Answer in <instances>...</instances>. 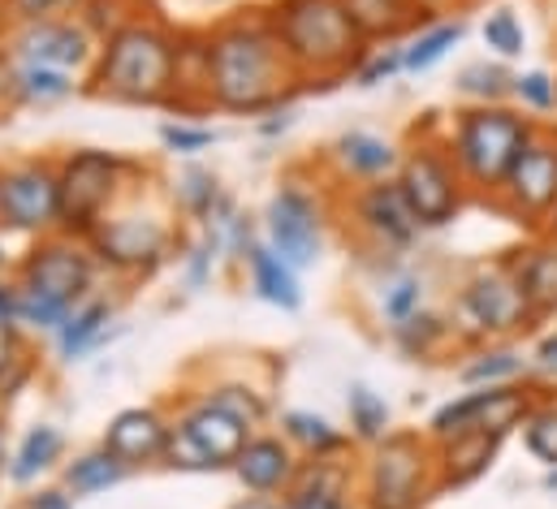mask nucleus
<instances>
[{
  "mask_svg": "<svg viewBox=\"0 0 557 509\" xmlns=\"http://www.w3.org/2000/svg\"><path fill=\"white\" fill-rule=\"evenodd\" d=\"M441 493L436 440L428 432H389L363 462V509H423Z\"/></svg>",
  "mask_w": 557,
  "mask_h": 509,
  "instance_id": "423d86ee",
  "label": "nucleus"
},
{
  "mask_svg": "<svg viewBox=\"0 0 557 509\" xmlns=\"http://www.w3.org/2000/svg\"><path fill=\"white\" fill-rule=\"evenodd\" d=\"M519 432H523V445L536 462L557 467V397H541Z\"/></svg>",
  "mask_w": 557,
  "mask_h": 509,
  "instance_id": "4c0bfd02",
  "label": "nucleus"
},
{
  "mask_svg": "<svg viewBox=\"0 0 557 509\" xmlns=\"http://www.w3.org/2000/svg\"><path fill=\"white\" fill-rule=\"evenodd\" d=\"M423 9H432V13H445V9H454V4H462V0H419Z\"/></svg>",
  "mask_w": 557,
  "mask_h": 509,
  "instance_id": "603ef678",
  "label": "nucleus"
},
{
  "mask_svg": "<svg viewBox=\"0 0 557 509\" xmlns=\"http://www.w3.org/2000/svg\"><path fill=\"white\" fill-rule=\"evenodd\" d=\"M346 212H350L355 234L368 247H376L385 254L407 251L419 238V229H423L416 221V212H411V203H407V195H403V186H398V177L359 182L350 203H346Z\"/></svg>",
  "mask_w": 557,
  "mask_h": 509,
  "instance_id": "4468645a",
  "label": "nucleus"
},
{
  "mask_svg": "<svg viewBox=\"0 0 557 509\" xmlns=\"http://www.w3.org/2000/svg\"><path fill=\"white\" fill-rule=\"evenodd\" d=\"M96 52L100 44L78 17H39L13 30V57L22 65H48V70L78 74L96 61Z\"/></svg>",
  "mask_w": 557,
  "mask_h": 509,
  "instance_id": "f3484780",
  "label": "nucleus"
},
{
  "mask_svg": "<svg viewBox=\"0 0 557 509\" xmlns=\"http://www.w3.org/2000/svg\"><path fill=\"white\" fill-rule=\"evenodd\" d=\"M0 229L26 238L61 234V173L52 160L0 164Z\"/></svg>",
  "mask_w": 557,
  "mask_h": 509,
  "instance_id": "9b49d317",
  "label": "nucleus"
},
{
  "mask_svg": "<svg viewBox=\"0 0 557 509\" xmlns=\"http://www.w3.org/2000/svg\"><path fill=\"white\" fill-rule=\"evenodd\" d=\"M177 203H182L195 221H212L230 199L221 195V186H216V177H212L208 169H186V173L177 177Z\"/></svg>",
  "mask_w": 557,
  "mask_h": 509,
  "instance_id": "e433bc0d",
  "label": "nucleus"
},
{
  "mask_svg": "<svg viewBox=\"0 0 557 509\" xmlns=\"http://www.w3.org/2000/svg\"><path fill=\"white\" fill-rule=\"evenodd\" d=\"M169 427L173 419H164L156 406H131V410H117L104 427V449L126 462L131 471L151 467V462H164V449H169Z\"/></svg>",
  "mask_w": 557,
  "mask_h": 509,
  "instance_id": "a211bd4d",
  "label": "nucleus"
},
{
  "mask_svg": "<svg viewBox=\"0 0 557 509\" xmlns=\"http://www.w3.org/2000/svg\"><path fill=\"white\" fill-rule=\"evenodd\" d=\"M13 281L39 298L78 307V302H87L91 281H96V254L74 234H48L22 254Z\"/></svg>",
  "mask_w": 557,
  "mask_h": 509,
  "instance_id": "f8f14e48",
  "label": "nucleus"
},
{
  "mask_svg": "<svg viewBox=\"0 0 557 509\" xmlns=\"http://www.w3.org/2000/svg\"><path fill=\"white\" fill-rule=\"evenodd\" d=\"M528 113H557V78L549 70H523L515 74V91H510Z\"/></svg>",
  "mask_w": 557,
  "mask_h": 509,
  "instance_id": "a19ab883",
  "label": "nucleus"
},
{
  "mask_svg": "<svg viewBox=\"0 0 557 509\" xmlns=\"http://www.w3.org/2000/svg\"><path fill=\"white\" fill-rule=\"evenodd\" d=\"M4 104H22L17 100V70L9 65V57H0V109Z\"/></svg>",
  "mask_w": 557,
  "mask_h": 509,
  "instance_id": "de8ad7c7",
  "label": "nucleus"
},
{
  "mask_svg": "<svg viewBox=\"0 0 557 509\" xmlns=\"http://www.w3.org/2000/svg\"><path fill=\"white\" fill-rule=\"evenodd\" d=\"M480 39L497 61H519L523 48H528V30L510 9H493L484 17V26H480Z\"/></svg>",
  "mask_w": 557,
  "mask_h": 509,
  "instance_id": "ea45409f",
  "label": "nucleus"
},
{
  "mask_svg": "<svg viewBox=\"0 0 557 509\" xmlns=\"http://www.w3.org/2000/svg\"><path fill=\"white\" fill-rule=\"evenodd\" d=\"M126 475H131V467H126V462H117L104 445H100V449L78 454V458H74V462H65V471H61L65 493H74V497H100V493L117 488Z\"/></svg>",
  "mask_w": 557,
  "mask_h": 509,
  "instance_id": "c756f323",
  "label": "nucleus"
},
{
  "mask_svg": "<svg viewBox=\"0 0 557 509\" xmlns=\"http://www.w3.org/2000/svg\"><path fill=\"white\" fill-rule=\"evenodd\" d=\"M298 91L269 17H230L208 30V100L221 113L256 117L281 109Z\"/></svg>",
  "mask_w": 557,
  "mask_h": 509,
  "instance_id": "f257e3e1",
  "label": "nucleus"
},
{
  "mask_svg": "<svg viewBox=\"0 0 557 509\" xmlns=\"http://www.w3.org/2000/svg\"><path fill=\"white\" fill-rule=\"evenodd\" d=\"M234 509H285L281 501H273V497H251V501H243V506Z\"/></svg>",
  "mask_w": 557,
  "mask_h": 509,
  "instance_id": "3c124183",
  "label": "nucleus"
},
{
  "mask_svg": "<svg viewBox=\"0 0 557 509\" xmlns=\"http://www.w3.org/2000/svg\"><path fill=\"white\" fill-rule=\"evenodd\" d=\"M9 268V251H4V238H0V272Z\"/></svg>",
  "mask_w": 557,
  "mask_h": 509,
  "instance_id": "6e6d98bb",
  "label": "nucleus"
},
{
  "mask_svg": "<svg viewBox=\"0 0 557 509\" xmlns=\"http://www.w3.org/2000/svg\"><path fill=\"white\" fill-rule=\"evenodd\" d=\"M0 4L13 17V26H22V22H39V17H74L87 0H0Z\"/></svg>",
  "mask_w": 557,
  "mask_h": 509,
  "instance_id": "37998d69",
  "label": "nucleus"
},
{
  "mask_svg": "<svg viewBox=\"0 0 557 509\" xmlns=\"http://www.w3.org/2000/svg\"><path fill=\"white\" fill-rule=\"evenodd\" d=\"M203 397H208V401H216L221 410H230L234 419L251 423V427H260V423L269 419V397H264L260 388H251V384H243V381H221V384H212V388H208Z\"/></svg>",
  "mask_w": 557,
  "mask_h": 509,
  "instance_id": "58836bf2",
  "label": "nucleus"
},
{
  "mask_svg": "<svg viewBox=\"0 0 557 509\" xmlns=\"http://www.w3.org/2000/svg\"><path fill=\"white\" fill-rule=\"evenodd\" d=\"M264 17L298 83H342L372 52L342 0H273Z\"/></svg>",
  "mask_w": 557,
  "mask_h": 509,
  "instance_id": "7ed1b4c3",
  "label": "nucleus"
},
{
  "mask_svg": "<svg viewBox=\"0 0 557 509\" xmlns=\"http://www.w3.org/2000/svg\"><path fill=\"white\" fill-rule=\"evenodd\" d=\"M394 74H403V48H372L368 61L359 65L355 83H359V87H376V83H385V78H394Z\"/></svg>",
  "mask_w": 557,
  "mask_h": 509,
  "instance_id": "a18cd8bd",
  "label": "nucleus"
},
{
  "mask_svg": "<svg viewBox=\"0 0 557 509\" xmlns=\"http://www.w3.org/2000/svg\"><path fill=\"white\" fill-rule=\"evenodd\" d=\"M126 160L117 151H96L83 147L57 164L61 173V234L87 238L117 203L126 186Z\"/></svg>",
  "mask_w": 557,
  "mask_h": 509,
  "instance_id": "6e6552de",
  "label": "nucleus"
},
{
  "mask_svg": "<svg viewBox=\"0 0 557 509\" xmlns=\"http://www.w3.org/2000/svg\"><path fill=\"white\" fill-rule=\"evenodd\" d=\"M256 436L251 423L234 419L208 397H195L169 427L164 467L173 471H234L243 445Z\"/></svg>",
  "mask_w": 557,
  "mask_h": 509,
  "instance_id": "0eeeda50",
  "label": "nucleus"
},
{
  "mask_svg": "<svg viewBox=\"0 0 557 509\" xmlns=\"http://www.w3.org/2000/svg\"><path fill=\"white\" fill-rule=\"evenodd\" d=\"M398 186L416 212V221L423 229H441V225H454L462 203H467V182L445 147V138H432L423 134L411 142V151L403 156L398 164Z\"/></svg>",
  "mask_w": 557,
  "mask_h": 509,
  "instance_id": "1a4fd4ad",
  "label": "nucleus"
},
{
  "mask_svg": "<svg viewBox=\"0 0 557 509\" xmlns=\"http://www.w3.org/2000/svg\"><path fill=\"white\" fill-rule=\"evenodd\" d=\"M528 376V359L510 346V342H493V346H475L467 355V363L458 368V381L467 388H488V384H515Z\"/></svg>",
  "mask_w": 557,
  "mask_h": 509,
  "instance_id": "c85d7f7f",
  "label": "nucleus"
},
{
  "mask_svg": "<svg viewBox=\"0 0 557 509\" xmlns=\"http://www.w3.org/2000/svg\"><path fill=\"white\" fill-rule=\"evenodd\" d=\"M298 449L285 440V436H251L247 445H243V454H238V462H234V475H238V484L251 493V497H277L289 488V480H294V471H298Z\"/></svg>",
  "mask_w": 557,
  "mask_h": 509,
  "instance_id": "6ab92c4d",
  "label": "nucleus"
},
{
  "mask_svg": "<svg viewBox=\"0 0 557 509\" xmlns=\"http://www.w3.org/2000/svg\"><path fill=\"white\" fill-rule=\"evenodd\" d=\"M264 243L294 268H315L320 251H324V216H320V203L298 190V186H281L277 195L269 199V212H264Z\"/></svg>",
  "mask_w": 557,
  "mask_h": 509,
  "instance_id": "2eb2a0df",
  "label": "nucleus"
},
{
  "mask_svg": "<svg viewBox=\"0 0 557 509\" xmlns=\"http://www.w3.org/2000/svg\"><path fill=\"white\" fill-rule=\"evenodd\" d=\"M541 238H549V243H557V208L549 212V221L541 225Z\"/></svg>",
  "mask_w": 557,
  "mask_h": 509,
  "instance_id": "864d4df0",
  "label": "nucleus"
},
{
  "mask_svg": "<svg viewBox=\"0 0 557 509\" xmlns=\"http://www.w3.org/2000/svg\"><path fill=\"white\" fill-rule=\"evenodd\" d=\"M416 311H423V281H416V276L394 281V285L385 289V302H381V315L389 320V328L403 324V320H411Z\"/></svg>",
  "mask_w": 557,
  "mask_h": 509,
  "instance_id": "79ce46f5",
  "label": "nucleus"
},
{
  "mask_svg": "<svg viewBox=\"0 0 557 509\" xmlns=\"http://www.w3.org/2000/svg\"><path fill=\"white\" fill-rule=\"evenodd\" d=\"M346 410H350V440H359V445H381L394 427V414H389V401L381 397V393H372L368 384H350V393H346Z\"/></svg>",
  "mask_w": 557,
  "mask_h": 509,
  "instance_id": "473e14b6",
  "label": "nucleus"
},
{
  "mask_svg": "<svg viewBox=\"0 0 557 509\" xmlns=\"http://www.w3.org/2000/svg\"><path fill=\"white\" fill-rule=\"evenodd\" d=\"M74 74L48 70V65H17V100L22 104H57L74 96Z\"/></svg>",
  "mask_w": 557,
  "mask_h": 509,
  "instance_id": "c9c22d12",
  "label": "nucleus"
},
{
  "mask_svg": "<svg viewBox=\"0 0 557 509\" xmlns=\"http://www.w3.org/2000/svg\"><path fill=\"white\" fill-rule=\"evenodd\" d=\"M532 302V311L545 320V315H557V243L549 238H536L532 247L523 251H510L506 259Z\"/></svg>",
  "mask_w": 557,
  "mask_h": 509,
  "instance_id": "b1692460",
  "label": "nucleus"
},
{
  "mask_svg": "<svg viewBox=\"0 0 557 509\" xmlns=\"http://www.w3.org/2000/svg\"><path fill=\"white\" fill-rule=\"evenodd\" d=\"M541 401V388L532 384H488V388H467L462 397H449L445 406L432 410L428 419V436L441 445L449 436L462 432H488V436H510L523 427V419L532 414V406Z\"/></svg>",
  "mask_w": 557,
  "mask_h": 509,
  "instance_id": "9d476101",
  "label": "nucleus"
},
{
  "mask_svg": "<svg viewBox=\"0 0 557 509\" xmlns=\"http://www.w3.org/2000/svg\"><path fill=\"white\" fill-rule=\"evenodd\" d=\"M109 324H113V302H104V298L78 302V307L61 320V328H57V355H61L65 363L83 359L87 350H96V346L104 342Z\"/></svg>",
  "mask_w": 557,
  "mask_h": 509,
  "instance_id": "a878e982",
  "label": "nucleus"
},
{
  "mask_svg": "<svg viewBox=\"0 0 557 509\" xmlns=\"http://www.w3.org/2000/svg\"><path fill=\"white\" fill-rule=\"evenodd\" d=\"M536 324H541V315L532 311V302H528L510 263H493V268L471 272L462 281V289L454 294L449 328H454V337H462L471 346L510 342V337H519Z\"/></svg>",
  "mask_w": 557,
  "mask_h": 509,
  "instance_id": "39448f33",
  "label": "nucleus"
},
{
  "mask_svg": "<svg viewBox=\"0 0 557 509\" xmlns=\"http://www.w3.org/2000/svg\"><path fill=\"white\" fill-rule=\"evenodd\" d=\"M13 298H17L13 281H0V320H13Z\"/></svg>",
  "mask_w": 557,
  "mask_h": 509,
  "instance_id": "8fccbe9b",
  "label": "nucleus"
},
{
  "mask_svg": "<svg viewBox=\"0 0 557 509\" xmlns=\"http://www.w3.org/2000/svg\"><path fill=\"white\" fill-rule=\"evenodd\" d=\"M502 454V436H488V432H462V436H449L436 445V480H441V493L445 488H467L475 484L480 475L493 471Z\"/></svg>",
  "mask_w": 557,
  "mask_h": 509,
  "instance_id": "5701e85b",
  "label": "nucleus"
},
{
  "mask_svg": "<svg viewBox=\"0 0 557 509\" xmlns=\"http://www.w3.org/2000/svg\"><path fill=\"white\" fill-rule=\"evenodd\" d=\"M350 22L359 26V35L368 44L381 39H411L416 30H423L428 22H436L441 13L423 9L419 0H342Z\"/></svg>",
  "mask_w": 557,
  "mask_h": 509,
  "instance_id": "412c9836",
  "label": "nucleus"
},
{
  "mask_svg": "<svg viewBox=\"0 0 557 509\" xmlns=\"http://www.w3.org/2000/svg\"><path fill=\"white\" fill-rule=\"evenodd\" d=\"M515 91V74L502 61H475L458 74V96H467L471 104H506Z\"/></svg>",
  "mask_w": 557,
  "mask_h": 509,
  "instance_id": "f704fd0d",
  "label": "nucleus"
},
{
  "mask_svg": "<svg viewBox=\"0 0 557 509\" xmlns=\"http://www.w3.org/2000/svg\"><path fill=\"white\" fill-rule=\"evenodd\" d=\"M285 509H346L350 506V462L342 458H302L289 488L281 493Z\"/></svg>",
  "mask_w": 557,
  "mask_h": 509,
  "instance_id": "aec40b11",
  "label": "nucleus"
},
{
  "mask_svg": "<svg viewBox=\"0 0 557 509\" xmlns=\"http://www.w3.org/2000/svg\"><path fill=\"white\" fill-rule=\"evenodd\" d=\"M493 203L515 216L519 225H545L549 212L557 208V134L554 129H536L532 142L519 151V160L510 164L506 182L497 186Z\"/></svg>",
  "mask_w": 557,
  "mask_h": 509,
  "instance_id": "ddd939ff",
  "label": "nucleus"
},
{
  "mask_svg": "<svg viewBox=\"0 0 557 509\" xmlns=\"http://www.w3.org/2000/svg\"><path fill=\"white\" fill-rule=\"evenodd\" d=\"M87 91L113 104L173 109L177 104V35L151 17L126 22L91 61Z\"/></svg>",
  "mask_w": 557,
  "mask_h": 509,
  "instance_id": "f03ea898",
  "label": "nucleus"
},
{
  "mask_svg": "<svg viewBox=\"0 0 557 509\" xmlns=\"http://www.w3.org/2000/svg\"><path fill=\"white\" fill-rule=\"evenodd\" d=\"M389 337H394V346H398L407 359H432V355L454 337V328H449V320L436 315V311H416L411 320L394 324Z\"/></svg>",
  "mask_w": 557,
  "mask_h": 509,
  "instance_id": "72a5a7b5",
  "label": "nucleus"
},
{
  "mask_svg": "<svg viewBox=\"0 0 557 509\" xmlns=\"http://www.w3.org/2000/svg\"><path fill=\"white\" fill-rule=\"evenodd\" d=\"M9 471V454H4V414H0V475Z\"/></svg>",
  "mask_w": 557,
  "mask_h": 509,
  "instance_id": "5fc2aeb1",
  "label": "nucleus"
},
{
  "mask_svg": "<svg viewBox=\"0 0 557 509\" xmlns=\"http://www.w3.org/2000/svg\"><path fill=\"white\" fill-rule=\"evenodd\" d=\"M221 134L208 126H186V122H164L160 126V142L169 147V151H177V156H195V151H203V147H212Z\"/></svg>",
  "mask_w": 557,
  "mask_h": 509,
  "instance_id": "c03bdc74",
  "label": "nucleus"
},
{
  "mask_svg": "<svg viewBox=\"0 0 557 509\" xmlns=\"http://www.w3.org/2000/svg\"><path fill=\"white\" fill-rule=\"evenodd\" d=\"M281 436L302 454V458H342L350 449V436L337 432L324 414L315 410H285L281 414Z\"/></svg>",
  "mask_w": 557,
  "mask_h": 509,
  "instance_id": "bb28decb",
  "label": "nucleus"
},
{
  "mask_svg": "<svg viewBox=\"0 0 557 509\" xmlns=\"http://www.w3.org/2000/svg\"><path fill=\"white\" fill-rule=\"evenodd\" d=\"M243 263H247V272H251V289H256L264 302H273L281 311H298V307H302L298 272H294L269 243H256L251 251L243 254Z\"/></svg>",
  "mask_w": 557,
  "mask_h": 509,
  "instance_id": "393cba45",
  "label": "nucleus"
},
{
  "mask_svg": "<svg viewBox=\"0 0 557 509\" xmlns=\"http://www.w3.org/2000/svg\"><path fill=\"white\" fill-rule=\"evenodd\" d=\"M61 454H65V436H61V427L57 423H35L22 440H17V449H13V458H9V480L13 484H35L44 471H52L57 462H61Z\"/></svg>",
  "mask_w": 557,
  "mask_h": 509,
  "instance_id": "cd10ccee",
  "label": "nucleus"
},
{
  "mask_svg": "<svg viewBox=\"0 0 557 509\" xmlns=\"http://www.w3.org/2000/svg\"><path fill=\"white\" fill-rule=\"evenodd\" d=\"M536 363H541L545 372H557V333L541 337V346H536Z\"/></svg>",
  "mask_w": 557,
  "mask_h": 509,
  "instance_id": "09e8293b",
  "label": "nucleus"
},
{
  "mask_svg": "<svg viewBox=\"0 0 557 509\" xmlns=\"http://www.w3.org/2000/svg\"><path fill=\"white\" fill-rule=\"evenodd\" d=\"M91 254L117 272H151L173 243V229L164 216H104L87 238H83Z\"/></svg>",
  "mask_w": 557,
  "mask_h": 509,
  "instance_id": "dca6fc26",
  "label": "nucleus"
},
{
  "mask_svg": "<svg viewBox=\"0 0 557 509\" xmlns=\"http://www.w3.org/2000/svg\"><path fill=\"white\" fill-rule=\"evenodd\" d=\"M536 129L541 126L532 117H523L510 104H467L454 113V122L445 129V147H449L467 190L493 199Z\"/></svg>",
  "mask_w": 557,
  "mask_h": 509,
  "instance_id": "20e7f679",
  "label": "nucleus"
},
{
  "mask_svg": "<svg viewBox=\"0 0 557 509\" xmlns=\"http://www.w3.org/2000/svg\"><path fill=\"white\" fill-rule=\"evenodd\" d=\"M35 376V350L17 320H0V401L17 397Z\"/></svg>",
  "mask_w": 557,
  "mask_h": 509,
  "instance_id": "2f4dec72",
  "label": "nucleus"
},
{
  "mask_svg": "<svg viewBox=\"0 0 557 509\" xmlns=\"http://www.w3.org/2000/svg\"><path fill=\"white\" fill-rule=\"evenodd\" d=\"M333 164L346 182H381V177H398V164H403V151L372 134V129H346L337 142H333Z\"/></svg>",
  "mask_w": 557,
  "mask_h": 509,
  "instance_id": "4be33fe9",
  "label": "nucleus"
},
{
  "mask_svg": "<svg viewBox=\"0 0 557 509\" xmlns=\"http://www.w3.org/2000/svg\"><path fill=\"white\" fill-rule=\"evenodd\" d=\"M26 509H74V501L65 488H44V493L26 497Z\"/></svg>",
  "mask_w": 557,
  "mask_h": 509,
  "instance_id": "49530a36",
  "label": "nucleus"
},
{
  "mask_svg": "<svg viewBox=\"0 0 557 509\" xmlns=\"http://www.w3.org/2000/svg\"><path fill=\"white\" fill-rule=\"evenodd\" d=\"M462 35H467V22H462V17H436V22H428L423 30H416V35L407 39V48H403V70H407V74L432 70L436 61H445V57L462 44Z\"/></svg>",
  "mask_w": 557,
  "mask_h": 509,
  "instance_id": "7c9ffc66",
  "label": "nucleus"
}]
</instances>
